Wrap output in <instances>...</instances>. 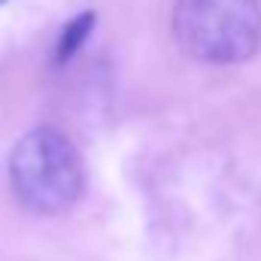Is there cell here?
I'll use <instances>...</instances> for the list:
<instances>
[{"instance_id":"6da1fadb","label":"cell","mask_w":261,"mask_h":261,"mask_svg":"<svg viewBox=\"0 0 261 261\" xmlns=\"http://www.w3.org/2000/svg\"><path fill=\"white\" fill-rule=\"evenodd\" d=\"M9 179L21 206L40 216H58L70 210L85 186L76 146L55 128H37L15 143Z\"/></svg>"},{"instance_id":"7a4b0ae2","label":"cell","mask_w":261,"mask_h":261,"mask_svg":"<svg viewBox=\"0 0 261 261\" xmlns=\"http://www.w3.org/2000/svg\"><path fill=\"white\" fill-rule=\"evenodd\" d=\"M173 37L206 64L249 61L261 46V0H173Z\"/></svg>"},{"instance_id":"3957f363","label":"cell","mask_w":261,"mask_h":261,"mask_svg":"<svg viewBox=\"0 0 261 261\" xmlns=\"http://www.w3.org/2000/svg\"><path fill=\"white\" fill-rule=\"evenodd\" d=\"M91 28H94V12H79V15H73L67 21L61 37H58V46H55V61L58 64H67L79 52V46L88 40Z\"/></svg>"},{"instance_id":"277c9868","label":"cell","mask_w":261,"mask_h":261,"mask_svg":"<svg viewBox=\"0 0 261 261\" xmlns=\"http://www.w3.org/2000/svg\"><path fill=\"white\" fill-rule=\"evenodd\" d=\"M0 3H3V0H0Z\"/></svg>"}]
</instances>
